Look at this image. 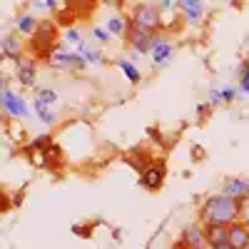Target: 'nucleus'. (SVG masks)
Masks as SVG:
<instances>
[{"label":"nucleus","instance_id":"a211bd4d","mask_svg":"<svg viewBox=\"0 0 249 249\" xmlns=\"http://www.w3.org/2000/svg\"><path fill=\"white\" fill-rule=\"evenodd\" d=\"M127 28H130V18H120V15H112L107 20V30L117 37H127Z\"/></svg>","mask_w":249,"mask_h":249},{"label":"nucleus","instance_id":"aec40b11","mask_svg":"<svg viewBox=\"0 0 249 249\" xmlns=\"http://www.w3.org/2000/svg\"><path fill=\"white\" fill-rule=\"evenodd\" d=\"M33 110L37 112V117L43 120L45 124H55V120H57V117L50 112V105H45L43 100H37V97H35V102H33Z\"/></svg>","mask_w":249,"mask_h":249},{"label":"nucleus","instance_id":"bb28decb","mask_svg":"<svg viewBox=\"0 0 249 249\" xmlns=\"http://www.w3.org/2000/svg\"><path fill=\"white\" fill-rule=\"evenodd\" d=\"M177 0H160V10H175Z\"/></svg>","mask_w":249,"mask_h":249},{"label":"nucleus","instance_id":"2f4dec72","mask_svg":"<svg viewBox=\"0 0 249 249\" xmlns=\"http://www.w3.org/2000/svg\"><path fill=\"white\" fill-rule=\"evenodd\" d=\"M92 3H97V0H92Z\"/></svg>","mask_w":249,"mask_h":249},{"label":"nucleus","instance_id":"423d86ee","mask_svg":"<svg viewBox=\"0 0 249 249\" xmlns=\"http://www.w3.org/2000/svg\"><path fill=\"white\" fill-rule=\"evenodd\" d=\"M164 177H167V167H164L162 162H152L147 164V167L142 170V177H140V184L144 187V190H160V187L164 184Z\"/></svg>","mask_w":249,"mask_h":249},{"label":"nucleus","instance_id":"9d476101","mask_svg":"<svg viewBox=\"0 0 249 249\" xmlns=\"http://www.w3.org/2000/svg\"><path fill=\"white\" fill-rule=\"evenodd\" d=\"M222 195L232 197V199H247L249 197V179L244 177H227L222 182Z\"/></svg>","mask_w":249,"mask_h":249},{"label":"nucleus","instance_id":"6e6552de","mask_svg":"<svg viewBox=\"0 0 249 249\" xmlns=\"http://www.w3.org/2000/svg\"><path fill=\"white\" fill-rule=\"evenodd\" d=\"M3 110L10 115V117H30V107L28 102L20 97L18 92L3 88Z\"/></svg>","mask_w":249,"mask_h":249},{"label":"nucleus","instance_id":"0eeeda50","mask_svg":"<svg viewBox=\"0 0 249 249\" xmlns=\"http://www.w3.org/2000/svg\"><path fill=\"white\" fill-rule=\"evenodd\" d=\"M15 77L20 85L25 88H33L35 85V77H37V60L33 55H25L15 62Z\"/></svg>","mask_w":249,"mask_h":249},{"label":"nucleus","instance_id":"20e7f679","mask_svg":"<svg viewBox=\"0 0 249 249\" xmlns=\"http://www.w3.org/2000/svg\"><path fill=\"white\" fill-rule=\"evenodd\" d=\"M162 37V33H147V30H140V28H135L132 23H130V28H127V43L132 45V50L137 53V55H150L152 53V48L157 45V40Z\"/></svg>","mask_w":249,"mask_h":249},{"label":"nucleus","instance_id":"2eb2a0df","mask_svg":"<svg viewBox=\"0 0 249 249\" xmlns=\"http://www.w3.org/2000/svg\"><path fill=\"white\" fill-rule=\"evenodd\" d=\"M179 239L187 244V247H204L207 242H204V224H190V227H184L182 230V234H179Z\"/></svg>","mask_w":249,"mask_h":249},{"label":"nucleus","instance_id":"412c9836","mask_svg":"<svg viewBox=\"0 0 249 249\" xmlns=\"http://www.w3.org/2000/svg\"><path fill=\"white\" fill-rule=\"evenodd\" d=\"M62 162V152L57 144H50V147L45 150V167H57V164Z\"/></svg>","mask_w":249,"mask_h":249},{"label":"nucleus","instance_id":"7ed1b4c3","mask_svg":"<svg viewBox=\"0 0 249 249\" xmlns=\"http://www.w3.org/2000/svg\"><path fill=\"white\" fill-rule=\"evenodd\" d=\"M130 23L140 30L147 33H162V13L160 5H150V3H137L130 13Z\"/></svg>","mask_w":249,"mask_h":249},{"label":"nucleus","instance_id":"5701e85b","mask_svg":"<svg viewBox=\"0 0 249 249\" xmlns=\"http://www.w3.org/2000/svg\"><path fill=\"white\" fill-rule=\"evenodd\" d=\"M239 90L249 95V60H244L239 65Z\"/></svg>","mask_w":249,"mask_h":249},{"label":"nucleus","instance_id":"c756f323","mask_svg":"<svg viewBox=\"0 0 249 249\" xmlns=\"http://www.w3.org/2000/svg\"><path fill=\"white\" fill-rule=\"evenodd\" d=\"M105 3H107V5H117V3H120V0H105Z\"/></svg>","mask_w":249,"mask_h":249},{"label":"nucleus","instance_id":"9b49d317","mask_svg":"<svg viewBox=\"0 0 249 249\" xmlns=\"http://www.w3.org/2000/svg\"><path fill=\"white\" fill-rule=\"evenodd\" d=\"M25 53V43L20 40V33H8L3 37V57H10V60H20Z\"/></svg>","mask_w":249,"mask_h":249},{"label":"nucleus","instance_id":"393cba45","mask_svg":"<svg viewBox=\"0 0 249 249\" xmlns=\"http://www.w3.org/2000/svg\"><path fill=\"white\" fill-rule=\"evenodd\" d=\"M35 97H37V100H43L45 105H53V102H57V92H55V90H37Z\"/></svg>","mask_w":249,"mask_h":249},{"label":"nucleus","instance_id":"b1692460","mask_svg":"<svg viewBox=\"0 0 249 249\" xmlns=\"http://www.w3.org/2000/svg\"><path fill=\"white\" fill-rule=\"evenodd\" d=\"M92 37L97 40V43L107 45V43H110V37H112V33H110V30H105V28H92Z\"/></svg>","mask_w":249,"mask_h":249},{"label":"nucleus","instance_id":"cd10ccee","mask_svg":"<svg viewBox=\"0 0 249 249\" xmlns=\"http://www.w3.org/2000/svg\"><path fill=\"white\" fill-rule=\"evenodd\" d=\"M68 40H70V43H77V45L82 43V37H80V33H77L75 28H70V30H68Z\"/></svg>","mask_w":249,"mask_h":249},{"label":"nucleus","instance_id":"f03ea898","mask_svg":"<svg viewBox=\"0 0 249 249\" xmlns=\"http://www.w3.org/2000/svg\"><path fill=\"white\" fill-rule=\"evenodd\" d=\"M57 48H60V43H57V25L53 23V20H40L35 35L30 37V43H28L30 55L35 60H50Z\"/></svg>","mask_w":249,"mask_h":249},{"label":"nucleus","instance_id":"7c9ffc66","mask_svg":"<svg viewBox=\"0 0 249 249\" xmlns=\"http://www.w3.org/2000/svg\"><path fill=\"white\" fill-rule=\"evenodd\" d=\"M204 247H207V244H204ZM204 247H195V249H204ZM190 249H192V247H190Z\"/></svg>","mask_w":249,"mask_h":249},{"label":"nucleus","instance_id":"ddd939ff","mask_svg":"<svg viewBox=\"0 0 249 249\" xmlns=\"http://www.w3.org/2000/svg\"><path fill=\"white\" fill-rule=\"evenodd\" d=\"M230 244L234 249H247L249 247V224H244L242 219L230 224Z\"/></svg>","mask_w":249,"mask_h":249},{"label":"nucleus","instance_id":"4468645a","mask_svg":"<svg viewBox=\"0 0 249 249\" xmlns=\"http://www.w3.org/2000/svg\"><path fill=\"white\" fill-rule=\"evenodd\" d=\"M177 8L184 15L187 23H199L204 10H202V0H177Z\"/></svg>","mask_w":249,"mask_h":249},{"label":"nucleus","instance_id":"f3484780","mask_svg":"<svg viewBox=\"0 0 249 249\" xmlns=\"http://www.w3.org/2000/svg\"><path fill=\"white\" fill-rule=\"evenodd\" d=\"M77 53L88 60V65H102V62H105V55H102L100 50H95V48H90L85 40H82V43L77 45Z\"/></svg>","mask_w":249,"mask_h":249},{"label":"nucleus","instance_id":"39448f33","mask_svg":"<svg viewBox=\"0 0 249 249\" xmlns=\"http://www.w3.org/2000/svg\"><path fill=\"white\" fill-rule=\"evenodd\" d=\"M53 68H68V70H85V65H88V60L82 57L77 50L72 53V50H68V48H57L55 50V55L48 60Z\"/></svg>","mask_w":249,"mask_h":249},{"label":"nucleus","instance_id":"f8f14e48","mask_svg":"<svg viewBox=\"0 0 249 249\" xmlns=\"http://www.w3.org/2000/svg\"><path fill=\"white\" fill-rule=\"evenodd\" d=\"M172 53H175V45L170 43V40H164V35H162V37L157 40V45L152 48V53H150V57H152V65H155V68L167 65L170 57H172Z\"/></svg>","mask_w":249,"mask_h":249},{"label":"nucleus","instance_id":"6ab92c4d","mask_svg":"<svg viewBox=\"0 0 249 249\" xmlns=\"http://www.w3.org/2000/svg\"><path fill=\"white\" fill-rule=\"evenodd\" d=\"M115 65L120 68V72H122L124 77H127V80L132 82V85H137V82L142 80V72H140V70H137V68L132 65V62H130V60H124V57H120V60L115 62Z\"/></svg>","mask_w":249,"mask_h":249},{"label":"nucleus","instance_id":"a878e982","mask_svg":"<svg viewBox=\"0 0 249 249\" xmlns=\"http://www.w3.org/2000/svg\"><path fill=\"white\" fill-rule=\"evenodd\" d=\"M242 222H244V224H249V197H247V199H242Z\"/></svg>","mask_w":249,"mask_h":249},{"label":"nucleus","instance_id":"f257e3e1","mask_svg":"<svg viewBox=\"0 0 249 249\" xmlns=\"http://www.w3.org/2000/svg\"><path fill=\"white\" fill-rule=\"evenodd\" d=\"M202 224H234L242 219V202L227 195H212L199 207Z\"/></svg>","mask_w":249,"mask_h":249},{"label":"nucleus","instance_id":"473e14b6","mask_svg":"<svg viewBox=\"0 0 249 249\" xmlns=\"http://www.w3.org/2000/svg\"><path fill=\"white\" fill-rule=\"evenodd\" d=\"M247 249H249V247H247Z\"/></svg>","mask_w":249,"mask_h":249},{"label":"nucleus","instance_id":"c85d7f7f","mask_svg":"<svg viewBox=\"0 0 249 249\" xmlns=\"http://www.w3.org/2000/svg\"><path fill=\"white\" fill-rule=\"evenodd\" d=\"M214 249H234L232 244H222V247H214Z\"/></svg>","mask_w":249,"mask_h":249},{"label":"nucleus","instance_id":"1a4fd4ad","mask_svg":"<svg viewBox=\"0 0 249 249\" xmlns=\"http://www.w3.org/2000/svg\"><path fill=\"white\" fill-rule=\"evenodd\" d=\"M204 242L210 249L230 244V224H204Z\"/></svg>","mask_w":249,"mask_h":249},{"label":"nucleus","instance_id":"4be33fe9","mask_svg":"<svg viewBox=\"0 0 249 249\" xmlns=\"http://www.w3.org/2000/svg\"><path fill=\"white\" fill-rule=\"evenodd\" d=\"M234 97H237V90L230 88V85H227V88H219V90L212 92V100H214V102H232Z\"/></svg>","mask_w":249,"mask_h":249},{"label":"nucleus","instance_id":"dca6fc26","mask_svg":"<svg viewBox=\"0 0 249 249\" xmlns=\"http://www.w3.org/2000/svg\"><path fill=\"white\" fill-rule=\"evenodd\" d=\"M37 25H40V20H35L33 15H20V18H18V23H15V33L33 37L35 30H37Z\"/></svg>","mask_w":249,"mask_h":249}]
</instances>
